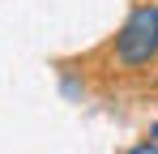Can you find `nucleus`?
Wrapping results in <instances>:
<instances>
[{
	"label": "nucleus",
	"instance_id": "nucleus-1",
	"mask_svg": "<svg viewBox=\"0 0 158 154\" xmlns=\"http://www.w3.org/2000/svg\"><path fill=\"white\" fill-rule=\"evenodd\" d=\"M158 60V4H137L115 34V64L145 69Z\"/></svg>",
	"mask_w": 158,
	"mask_h": 154
},
{
	"label": "nucleus",
	"instance_id": "nucleus-2",
	"mask_svg": "<svg viewBox=\"0 0 158 154\" xmlns=\"http://www.w3.org/2000/svg\"><path fill=\"white\" fill-rule=\"evenodd\" d=\"M128 154H158V137H145L141 146H132Z\"/></svg>",
	"mask_w": 158,
	"mask_h": 154
}]
</instances>
